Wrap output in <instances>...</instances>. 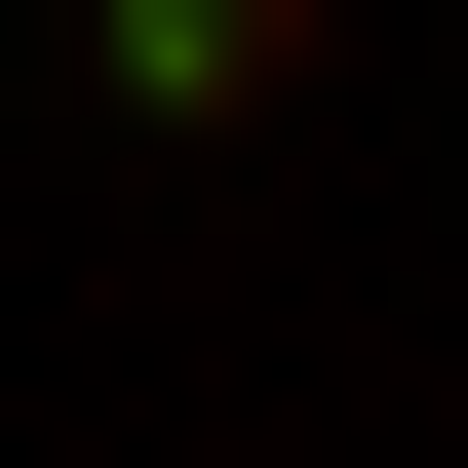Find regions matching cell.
Returning <instances> with one entry per match:
<instances>
[{
	"mask_svg": "<svg viewBox=\"0 0 468 468\" xmlns=\"http://www.w3.org/2000/svg\"><path fill=\"white\" fill-rule=\"evenodd\" d=\"M79 39H117V117H273L313 79V0H79Z\"/></svg>",
	"mask_w": 468,
	"mask_h": 468,
	"instance_id": "1",
	"label": "cell"
}]
</instances>
